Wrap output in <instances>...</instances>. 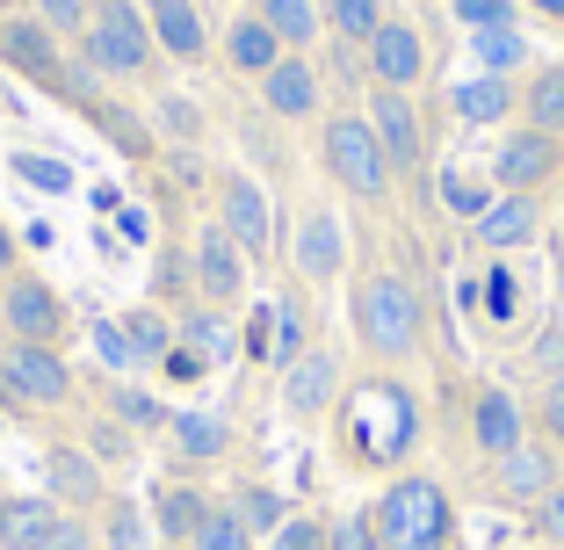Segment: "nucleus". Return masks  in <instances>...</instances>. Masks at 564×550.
Listing matches in <instances>:
<instances>
[{
    "mask_svg": "<svg viewBox=\"0 0 564 550\" xmlns=\"http://www.w3.org/2000/svg\"><path fill=\"white\" fill-rule=\"evenodd\" d=\"M174 341L203 355V369H225L239 355V319L225 304H188V312H174Z\"/></svg>",
    "mask_w": 564,
    "mask_h": 550,
    "instance_id": "28",
    "label": "nucleus"
},
{
    "mask_svg": "<svg viewBox=\"0 0 564 550\" xmlns=\"http://www.w3.org/2000/svg\"><path fill=\"white\" fill-rule=\"evenodd\" d=\"M8 168H15V182L44 188V196H73V188H80V174H73L66 160H58V152H15Z\"/></svg>",
    "mask_w": 564,
    "mask_h": 550,
    "instance_id": "41",
    "label": "nucleus"
},
{
    "mask_svg": "<svg viewBox=\"0 0 564 550\" xmlns=\"http://www.w3.org/2000/svg\"><path fill=\"white\" fill-rule=\"evenodd\" d=\"M188 254H196V304H225V312H232V304L247 298L253 261L232 247V239H225V225H217V217H196Z\"/></svg>",
    "mask_w": 564,
    "mask_h": 550,
    "instance_id": "20",
    "label": "nucleus"
},
{
    "mask_svg": "<svg viewBox=\"0 0 564 550\" xmlns=\"http://www.w3.org/2000/svg\"><path fill=\"white\" fill-rule=\"evenodd\" d=\"M73 58H87V66H95L109 87L152 80V66H160L152 15L138 8V0H95V8H87V30L73 36Z\"/></svg>",
    "mask_w": 564,
    "mask_h": 550,
    "instance_id": "5",
    "label": "nucleus"
},
{
    "mask_svg": "<svg viewBox=\"0 0 564 550\" xmlns=\"http://www.w3.org/2000/svg\"><path fill=\"white\" fill-rule=\"evenodd\" d=\"M22 268V239H15V225H8V217H0V283H8V276H15Z\"/></svg>",
    "mask_w": 564,
    "mask_h": 550,
    "instance_id": "54",
    "label": "nucleus"
},
{
    "mask_svg": "<svg viewBox=\"0 0 564 550\" xmlns=\"http://www.w3.org/2000/svg\"><path fill=\"white\" fill-rule=\"evenodd\" d=\"M529 51L535 44L521 30H478V36H470V66H478V73H499V80H521V73L535 66Z\"/></svg>",
    "mask_w": 564,
    "mask_h": 550,
    "instance_id": "35",
    "label": "nucleus"
},
{
    "mask_svg": "<svg viewBox=\"0 0 564 550\" xmlns=\"http://www.w3.org/2000/svg\"><path fill=\"white\" fill-rule=\"evenodd\" d=\"M275 58H282V36L268 30L253 8H239V15L225 22V36H217V66L232 73V80H261Z\"/></svg>",
    "mask_w": 564,
    "mask_h": 550,
    "instance_id": "27",
    "label": "nucleus"
},
{
    "mask_svg": "<svg viewBox=\"0 0 564 550\" xmlns=\"http://www.w3.org/2000/svg\"><path fill=\"white\" fill-rule=\"evenodd\" d=\"M73 420H80V434H87L80 450H87V456H95V464H101V471H109V464H131V450H138V434H131V428H123V420H117V413H87V406H80V413H73Z\"/></svg>",
    "mask_w": 564,
    "mask_h": 550,
    "instance_id": "38",
    "label": "nucleus"
},
{
    "mask_svg": "<svg viewBox=\"0 0 564 550\" xmlns=\"http://www.w3.org/2000/svg\"><path fill=\"white\" fill-rule=\"evenodd\" d=\"M362 73H369V87H399V95H420L427 87V73H434V51H427V30H420L413 15H391L377 22V36L362 44Z\"/></svg>",
    "mask_w": 564,
    "mask_h": 550,
    "instance_id": "15",
    "label": "nucleus"
},
{
    "mask_svg": "<svg viewBox=\"0 0 564 550\" xmlns=\"http://www.w3.org/2000/svg\"><path fill=\"white\" fill-rule=\"evenodd\" d=\"M117 326H123V341H131L138 369H160L166 355H174V312H160V304H131Z\"/></svg>",
    "mask_w": 564,
    "mask_h": 550,
    "instance_id": "33",
    "label": "nucleus"
},
{
    "mask_svg": "<svg viewBox=\"0 0 564 550\" xmlns=\"http://www.w3.org/2000/svg\"><path fill=\"white\" fill-rule=\"evenodd\" d=\"M95 355H101V369H117V377H131V369H138V355H131V341H123L117 319H101V326H95Z\"/></svg>",
    "mask_w": 564,
    "mask_h": 550,
    "instance_id": "51",
    "label": "nucleus"
},
{
    "mask_svg": "<svg viewBox=\"0 0 564 550\" xmlns=\"http://www.w3.org/2000/svg\"><path fill=\"white\" fill-rule=\"evenodd\" d=\"M253 15L282 36V51H312L326 36V15H318V0H253Z\"/></svg>",
    "mask_w": 564,
    "mask_h": 550,
    "instance_id": "34",
    "label": "nucleus"
},
{
    "mask_svg": "<svg viewBox=\"0 0 564 550\" xmlns=\"http://www.w3.org/2000/svg\"><path fill=\"white\" fill-rule=\"evenodd\" d=\"M543 203L550 196H492V211L470 225V239H478L485 254H499V261H507V254H521V247H535V239H543Z\"/></svg>",
    "mask_w": 564,
    "mask_h": 550,
    "instance_id": "25",
    "label": "nucleus"
},
{
    "mask_svg": "<svg viewBox=\"0 0 564 550\" xmlns=\"http://www.w3.org/2000/svg\"><path fill=\"white\" fill-rule=\"evenodd\" d=\"M87 123H95V131L109 138V145H117L131 168H152V160H160V131H152V117H145V109H131V101L101 95L95 109H87Z\"/></svg>",
    "mask_w": 564,
    "mask_h": 550,
    "instance_id": "29",
    "label": "nucleus"
},
{
    "mask_svg": "<svg viewBox=\"0 0 564 550\" xmlns=\"http://www.w3.org/2000/svg\"><path fill=\"white\" fill-rule=\"evenodd\" d=\"M521 8H529V15H543V22H557V30H564V0H521Z\"/></svg>",
    "mask_w": 564,
    "mask_h": 550,
    "instance_id": "56",
    "label": "nucleus"
},
{
    "mask_svg": "<svg viewBox=\"0 0 564 550\" xmlns=\"http://www.w3.org/2000/svg\"><path fill=\"white\" fill-rule=\"evenodd\" d=\"M499 196H550L564 174V138L557 131H529V123H507L499 131V152L485 160Z\"/></svg>",
    "mask_w": 564,
    "mask_h": 550,
    "instance_id": "13",
    "label": "nucleus"
},
{
    "mask_svg": "<svg viewBox=\"0 0 564 550\" xmlns=\"http://www.w3.org/2000/svg\"><path fill=\"white\" fill-rule=\"evenodd\" d=\"M514 123L564 138V58H535V66L521 73V109H514Z\"/></svg>",
    "mask_w": 564,
    "mask_h": 550,
    "instance_id": "31",
    "label": "nucleus"
},
{
    "mask_svg": "<svg viewBox=\"0 0 564 550\" xmlns=\"http://www.w3.org/2000/svg\"><path fill=\"white\" fill-rule=\"evenodd\" d=\"M348 348L340 341L318 334L312 348L297 355L290 369H275V399H282V420H297V428H326L333 406H340V391H348Z\"/></svg>",
    "mask_w": 564,
    "mask_h": 550,
    "instance_id": "8",
    "label": "nucleus"
},
{
    "mask_svg": "<svg viewBox=\"0 0 564 550\" xmlns=\"http://www.w3.org/2000/svg\"><path fill=\"white\" fill-rule=\"evenodd\" d=\"M0 341H30V348H66L73 341V312L51 290V276H36L30 261L0 283Z\"/></svg>",
    "mask_w": 564,
    "mask_h": 550,
    "instance_id": "11",
    "label": "nucleus"
},
{
    "mask_svg": "<svg viewBox=\"0 0 564 550\" xmlns=\"http://www.w3.org/2000/svg\"><path fill=\"white\" fill-rule=\"evenodd\" d=\"M44 550H101V529L87 515H58V529H51Z\"/></svg>",
    "mask_w": 564,
    "mask_h": 550,
    "instance_id": "52",
    "label": "nucleus"
},
{
    "mask_svg": "<svg viewBox=\"0 0 564 550\" xmlns=\"http://www.w3.org/2000/svg\"><path fill=\"white\" fill-rule=\"evenodd\" d=\"M253 95H261V117L268 123H318L326 117V73H318V58L312 51H282L275 66L253 80Z\"/></svg>",
    "mask_w": 564,
    "mask_h": 550,
    "instance_id": "17",
    "label": "nucleus"
},
{
    "mask_svg": "<svg viewBox=\"0 0 564 550\" xmlns=\"http://www.w3.org/2000/svg\"><path fill=\"white\" fill-rule=\"evenodd\" d=\"M101 543L109 550H152L160 536H152V515L138 500H117V493H109V500H101Z\"/></svg>",
    "mask_w": 564,
    "mask_h": 550,
    "instance_id": "40",
    "label": "nucleus"
},
{
    "mask_svg": "<svg viewBox=\"0 0 564 550\" xmlns=\"http://www.w3.org/2000/svg\"><path fill=\"white\" fill-rule=\"evenodd\" d=\"M101 399H109V413H117V420H123V428H131V434H166V413H174V406H166V399H152L145 384H123V377L109 384Z\"/></svg>",
    "mask_w": 564,
    "mask_h": 550,
    "instance_id": "37",
    "label": "nucleus"
},
{
    "mask_svg": "<svg viewBox=\"0 0 564 550\" xmlns=\"http://www.w3.org/2000/svg\"><path fill=\"white\" fill-rule=\"evenodd\" d=\"M152 131L174 138V145H203V117H196V101H188V95H160V101H152Z\"/></svg>",
    "mask_w": 564,
    "mask_h": 550,
    "instance_id": "45",
    "label": "nucleus"
},
{
    "mask_svg": "<svg viewBox=\"0 0 564 550\" xmlns=\"http://www.w3.org/2000/svg\"><path fill=\"white\" fill-rule=\"evenodd\" d=\"M550 211H557V225H564V174H557V188H550Z\"/></svg>",
    "mask_w": 564,
    "mask_h": 550,
    "instance_id": "57",
    "label": "nucleus"
},
{
    "mask_svg": "<svg viewBox=\"0 0 564 550\" xmlns=\"http://www.w3.org/2000/svg\"><path fill=\"white\" fill-rule=\"evenodd\" d=\"M210 217L225 225V239H232L247 261H275L282 254V217H275L268 188L253 182L247 168H217L210 174Z\"/></svg>",
    "mask_w": 564,
    "mask_h": 550,
    "instance_id": "9",
    "label": "nucleus"
},
{
    "mask_svg": "<svg viewBox=\"0 0 564 550\" xmlns=\"http://www.w3.org/2000/svg\"><path fill=\"white\" fill-rule=\"evenodd\" d=\"M160 217H166V239H160V254H152V304H160V312H188V304H196V254H188L182 211H174L166 188H160Z\"/></svg>",
    "mask_w": 564,
    "mask_h": 550,
    "instance_id": "23",
    "label": "nucleus"
},
{
    "mask_svg": "<svg viewBox=\"0 0 564 550\" xmlns=\"http://www.w3.org/2000/svg\"><path fill=\"white\" fill-rule=\"evenodd\" d=\"M507 550H543V543H535V536H529V543H507Z\"/></svg>",
    "mask_w": 564,
    "mask_h": 550,
    "instance_id": "58",
    "label": "nucleus"
},
{
    "mask_svg": "<svg viewBox=\"0 0 564 550\" xmlns=\"http://www.w3.org/2000/svg\"><path fill=\"white\" fill-rule=\"evenodd\" d=\"M318 15H326V36H340V44H369L377 22L391 15V0H318Z\"/></svg>",
    "mask_w": 564,
    "mask_h": 550,
    "instance_id": "39",
    "label": "nucleus"
},
{
    "mask_svg": "<svg viewBox=\"0 0 564 550\" xmlns=\"http://www.w3.org/2000/svg\"><path fill=\"white\" fill-rule=\"evenodd\" d=\"M448 15H456V30L478 36V30H521V0H448Z\"/></svg>",
    "mask_w": 564,
    "mask_h": 550,
    "instance_id": "43",
    "label": "nucleus"
},
{
    "mask_svg": "<svg viewBox=\"0 0 564 550\" xmlns=\"http://www.w3.org/2000/svg\"><path fill=\"white\" fill-rule=\"evenodd\" d=\"M557 283H564V247H557Z\"/></svg>",
    "mask_w": 564,
    "mask_h": 550,
    "instance_id": "60",
    "label": "nucleus"
},
{
    "mask_svg": "<svg viewBox=\"0 0 564 550\" xmlns=\"http://www.w3.org/2000/svg\"><path fill=\"white\" fill-rule=\"evenodd\" d=\"M160 377H182V384H196V377H210V369H203V355H188L182 341H174V355L160 363Z\"/></svg>",
    "mask_w": 564,
    "mask_h": 550,
    "instance_id": "53",
    "label": "nucleus"
},
{
    "mask_svg": "<svg viewBox=\"0 0 564 550\" xmlns=\"http://www.w3.org/2000/svg\"><path fill=\"white\" fill-rule=\"evenodd\" d=\"M333 456L369 478H399L413 471L420 442H427V391L413 384V369H355L340 406H333Z\"/></svg>",
    "mask_w": 564,
    "mask_h": 550,
    "instance_id": "1",
    "label": "nucleus"
},
{
    "mask_svg": "<svg viewBox=\"0 0 564 550\" xmlns=\"http://www.w3.org/2000/svg\"><path fill=\"white\" fill-rule=\"evenodd\" d=\"M348 268H355V239L340 225V211L333 203H304L297 225H290V276L312 290H340Z\"/></svg>",
    "mask_w": 564,
    "mask_h": 550,
    "instance_id": "12",
    "label": "nucleus"
},
{
    "mask_svg": "<svg viewBox=\"0 0 564 550\" xmlns=\"http://www.w3.org/2000/svg\"><path fill=\"white\" fill-rule=\"evenodd\" d=\"M0 406L15 420L30 413H80V369L66 348H30V341H0Z\"/></svg>",
    "mask_w": 564,
    "mask_h": 550,
    "instance_id": "6",
    "label": "nucleus"
},
{
    "mask_svg": "<svg viewBox=\"0 0 564 550\" xmlns=\"http://www.w3.org/2000/svg\"><path fill=\"white\" fill-rule=\"evenodd\" d=\"M492 174H478V168H442V203H448V217L456 225H478L485 211H492Z\"/></svg>",
    "mask_w": 564,
    "mask_h": 550,
    "instance_id": "36",
    "label": "nucleus"
},
{
    "mask_svg": "<svg viewBox=\"0 0 564 550\" xmlns=\"http://www.w3.org/2000/svg\"><path fill=\"white\" fill-rule=\"evenodd\" d=\"M550 348H535V369H543V377H557V369H564V326H550Z\"/></svg>",
    "mask_w": 564,
    "mask_h": 550,
    "instance_id": "55",
    "label": "nucleus"
},
{
    "mask_svg": "<svg viewBox=\"0 0 564 550\" xmlns=\"http://www.w3.org/2000/svg\"><path fill=\"white\" fill-rule=\"evenodd\" d=\"M210 507H217V493L203 478H160L145 515H152V536H160L166 550H188V543H196V529L210 521Z\"/></svg>",
    "mask_w": 564,
    "mask_h": 550,
    "instance_id": "22",
    "label": "nucleus"
},
{
    "mask_svg": "<svg viewBox=\"0 0 564 550\" xmlns=\"http://www.w3.org/2000/svg\"><path fill=\"white\" fill-rule=\"evenodd\" d=\"M261 550H326V515H297V507H290V521H282Z\"/></svg>",
    "mask_w": 564,
    "mask_h": 550,
    "instance_id": "48",
    "label": "nucleus"
},
{
    "mask_svg": "<svg viewBox=\"0 0 564 550\" xmlns=\"http://www.w3.org/2000/svg\"><path fill=\"white\" fill-rule=\"evenodd\" d=\"M318 341V290L312 283H290L268 298V312H261V326H253V355H261L268 369H290L304 348Z\"/></svg>",
    "mask_w": 564,
    "mask_h": 550,
    "instance_id": "16",
    "label": "nucleus"
},
{
    "mask_svg": "<svg viewBox=\"0 0 564 550\" xmlns=\"http://www.w3.org/2000/svg\"><path fill=\"white\" fill-rule=\"evenodd\" d=\"M326 550H377L369 507H348V515H333V521H326Z\"/></svg>",
    "mask_w": 564,
    "mask_h": 550,
    "instance_id": "50",
    "label": "nucleus"
},
{
    "mask_svg": "<svg viewBox=\"0 0 564 550\" xmlns=\"http://www.w3.org/2000/svg\"><path fill=\"white\" fill-rule=\"evenodd\" d=\"M152 44H160V58H174V66L217 58V36H210L196 0H160V8H152Z\"/></svg>",
    "mask_w": 564,
    "mask_h": 550,
    "instance_id": "26",
    "label": "nucleus"
},
{
    "mask_svg": "<svg viewBox=\"0 0 564 550\" xmlns=\"http://www.w3.org/2000/svg\"><path fill=\"white\" fill-rule=\"evenodd\" d=\"M188 550H261V536H253L225 500H217V507H210V521L196 529V543H188Z\"/></svg>",
    "mask_w": 564,
    "mask_h": 550,
    "instance_id": "42",
    "label": "nucleus"
},
{
    "mask_svg": "<svg viewBox=\"0 0 564 550\" xmlns=\"http://www.w3.org/2000/svg\"><path fill=\"white\" fill-rule=\"evenodd\" d=\"M529 536H535L543 550H564V478H557V485L543 493V500L529 507Z\"/></svg>",
    "mask_w": 564,
    "mask_h": 550,
    "instance_id": "47",
    "label": "nucleus"
},
{
    "mask_svg": "<svg viewBox=\"0 0 564 550\" xmlns=\"http://www.w3.org/2000/svg\"><path fill=\"white\" fill-rule=\"evenodd\" d=\"M557 478H564V450H550L543 434H529L514 456L485 464V500H492V507H514V515H529V507L543 500Z\"/></svg>",
    "mask_w": 564,
    "mask_h": 550,
    "instance_id": "19",
    "label": "nucleus"
},
{
    "mask_svg": "<svg viewBox=\"0 0 564 550\" xmlns=\"http://www.w3.org/2000/svg\"><path fill=\"white\" fill-rule=\"evenodd\" d=\"M362 117H369V131H377L391 174H399V182H420V174H427V109H420V95L369 87V95H362Z\"/></svg>",
    "mask_w": 564,
    "mask_h": 550,
    "instance_id": "14",
    "label": "nucleus"
},
{
    "mask_svg": "<svg viewBox=\"0 0 564 550\" xmlns=\"http://www.w3.org/2000/svg\"><path fill=\"white\" fill-rule=\"evenodd\" d=\"M456 434H464V456L470 464H499V456H514L521 442H529V399H521L514 384H492V377H478V384H464V420H456Z\"/></svg>",
    "mask_w": 564,
    "mask_h": 550,
    "instance_id": "7",
    "label": "nucleus"
},
{
    "mask_svg": "<svg viewBox=\"0 0 564 550\" xmlns=\"http://www.w3.org/2000/svg\"><path fill=\"white\" fill-rule=\"evenodd\" d=\"M529 428L543 434L550 450H564V369L535 384V399H529Z\"/></svg>",
    "mask_w": 564,
    "mask_h": 550,
    "instance_id": "44",
    "label": "nucleus"
},
{
    "mask_svg": "<svg viewBox=\"0 0 564 550\" xmlns=\"http://www.w3.org/2000/svg\"><path fill=\"white\" fill-rule=\"evenodd\" d=\"M318 168H326V182L348 203H362V211H383V203L399 196V174H391V160H383L362 101H340V109L318 117Z\"/></svg>",
    "mask_w": 564,
    "mask_h": 550,
    "instance_id": "4",
    "label": "nucleus"
},
{
    "mask_svg": "<svg viewBox=\"0 0 564 550\" xmlns=\"http://www.w3.org/2000/svg\"><path fill=\"white\" fill-rule=\"evenodd\" d=\"M485 312H492L499 326H514V319H521V276H514V261L485 268Z\"/></svg>",
    "mask_w": 564,
    "mask_h": 550,
    "instance_id": "46",
    "label": "nucleus"
},
{
    "mask_svg": "<svg viewBox=\"0 0 564 550\" xmlns=\"http://www.w3.org/2000/svg\"><path fill=\"white\" fill-rule=\"evenodd\" d=\"M0 66L15 73V80H30L36 95L66 101V80H73V44L51 22H36L30 8H15V15H0Z\"/></svg>",
    "mask_w": 564,
    "mask_h": 550,
    "instance_id": "10",
    "label": "nucleus"
},
{
    "mask_svg": "<svg viewBox=\"0 0 564 550\" xmlns=\"http://www.w3.org/2000/svg\"><path fill=\"white\" fill-rule=\"evenodd\" d=\"M66 507L51 493H0V550H44Z\"/></svg>",
    "mask_w": 564,
    "mask_h": 550,
    "instance_id": "30",
    "label": "nucleus"
},
{
    "mask_svg": "<svg viewBox=\"0 0 564 550\" xmlns=\"http://www.w3.org/2000/svg\"><path fill=\"white\" fill-rule=\"evenodd\" d=\"M15 8H22V0H0V15H15Z\"/></svg>",
    "mask_w": 564,
    "mask_h": 550,
    "instance_id": "59",
    "label": "nucleus"
},
{
    "mask_svg": "<svg viewBox=\"0 0 564 550\" xmlns=\"http://www.w3.org/2000/svg\"><path fill=\"white\" fill-rule=\"evenodd\" d=\"M369 529H377V550H464L456 493L420 464L383 478V493L369 500Z\"/></svg>",
    "mask_w": 564,
    "mask_h": 550,
    "instance_id": "3",
    "label": "nucleus"
},
{
    "mask_svg": "<svg viewBox=\"0 0 564 550\" xmlns=\"http://www.w3.org/2000/svg\"><path fill=\"white\" fill-rule=\"evenodd\" d=\"M225 507H232V515L247 521V529L261 536V543L282 529V521H290V500H282V493H275L268 478H232V485H225Z\"/></svg>",
    "mask_w": 564,
    "mask_h": 550,
    "instance_id": "32",
    "label": "nucleus"
},
{
    "mask_svg": "<svg viewBox=\"0 0 564 550\" xmlns=\"http://www.w3.org/2000/svg\"><path fill=\"white\" fill-rule=\"evenodd\" d=\"M44 493L66 515H101V500H109V478H101V464L80 450V442H44Z\"/></svg>",
    "mask_w": 564,
    "mask_h": 550,
    "instance_id": "21",
    "label": "nucleus"
},
{
    "mask_svg": "<svg viewBox=\"0 0 564 550\" xmlns=\"http://www.w3.org/2000/svg\"><path fill=\"white\" fill-rule=\"evenodd\" d=\"M348 341L369 369H413L427 355V283L383 254L348 268Z\"/></svg>",
    "mask_w": 564,
    "mask_h": 550,
    "instance_id": "2",
    "label": "nucleus"
},
{
    "mask_svg": "<svg viewBox=\"0 0 564 550\" xmlns=\"http://www.w3.org/2000/svg\"><path fill=\"white\" fill-rule=\"evenodd\" d=\"M22 8H30L36 22H51V30H58V36L73 44V36L87 30V8H95V0H22Z\"/></svg>",
    "mask_w": 564,
    "mask_h": 550,
    "instance_id": "49",
    "label": "nucleus"
},
{
    "mask_svg": "<svg viewBox=\"0 0 564 550\" xmlns=\"http://www.w3.org/2000/svg\"><path fill=\"white\" fill-rule=\"evenodd\" d=\"M166 478H203V471L232 464V420L225 413H196V406H174L166 413Z\"/></svg>",
    "mask_w": 564,
    "mask_h": 550,
    "instance_id": "18",
    "label": "nucleus"
},
{
    "mask_svg": "<svg viewBox=\"0 0 564 550\" xmlns=\"http://www.w3.org/2000/svg\"><path fill=\"white\" fill-rule=\"evenodd\" d=\"M514 109H521V80H499V73L448 80V117L464 131H499V123H514Z\"/></svg>",
    "mask_w": 564,
    "mask_h": 550,
    "instance_id": "24",
    "label": "nucleus"
},
{
    "mask_svg": "<svg viewBox=\"0 0 564 550\" xmlns=\"http://www.w3.org/2000/svg\"><path fill=\"white\" fill-rule=\"evenodd\" d=\"M138 8H145V15H152V8H160V0H138Z\"/></svg>",
    "mask_w": 564,
    "mask_h": 550,
    "instance_id": "61",
    "label": "nucleus"
}]
</instances>
